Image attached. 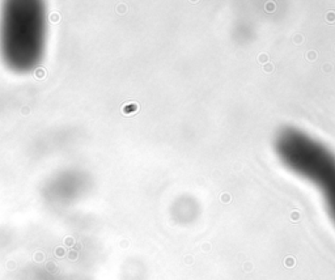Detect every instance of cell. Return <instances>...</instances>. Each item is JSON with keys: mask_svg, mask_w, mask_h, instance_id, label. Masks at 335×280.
Masks as SVG:
<instances>
[{"mask_svg": "<svg viewBox=\"0 0 335 280\" xmlns=\"http://www.w3.org/2000/svg\"><path fill=\"white\" fill-rule=\"evenodd\" d=\"M275 147L287 168L312 182L321 191L335 224V154L310 135L296 128L280 131Z\"/></svg>", "mask_w": 335, "mask_h": 280, "instance_id": "obj_1", "label": "cell"}, {"mask_svg": "<svg viewBox=\"0 0 335 280\" xmlns=\"http://www.w3.org/2000/svg\"><path fill=\"white\" fill-rule=\"evenodd\" d=\"M9 8L3 25V50L5 60L17 68L30 67L38 60L43 47V19L34 3H17Z\"/></svg>", "mask_w": 335, "mask_h": 280, "instance_id": "obj_2", "label": "cell"}]
</instances>
